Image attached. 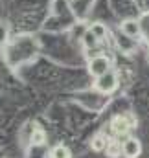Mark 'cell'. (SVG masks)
Returning <instances> with one entry per match:
<instances>
[{
  "instance_id": "cell-14",
  "label": "cell",
  "mask_w": 149,
  "mask_h": 158,
  "mask_svg": "<svg viewBox=\"0 0 149 158\" xmlns=\"http://www.w3.org/2000/svg\"><path fill=\"white\" fill-rule=\"evenodd\" d=\"M138 20H140V26H142V37L149 42V13H144Z\"/></svg>"
},
{
  "instance_id": "cell-15",
  "label": "cell",
  "mask_w": 149,
  "mask_h": 158,
  "mask_svg": "<svg viewBox=\"0 0 149 158\" xmlns=\"http://www.w3.org/2000/svg\"><path fill=\"white\" fill-rule=\"evenodd\" d=\"M7 37H9V28L6 22H0V48L7 42Z\"/></svg>"
},
{
  "instance_id": "cell-12",
  "label": "cell",
  "mask_w": 149,
  "mask_h": 158,
  "mask_svg": "<svg viewBox=\"0 0 149 158\" xmlns=\"http://www.w3.org/2000/svg\"><path fill=\"white\" fill-rule=\"evenodd\" d=\"M50 158H72V155H70V151H68L66 145L59 143V145H55V147L50 151Z\"/></svg>"
},
{
  "instance_id": "cell-5",
  "label": "cell",
  "mask_w": 149,
  "mask_h": 158,
  "mask_svg": "<svg viewBox=\"0 0 149 158\" xmlns=\"http://www.w3.org/2000/svg\"><path fill=\"white\" fill-rule=\"evenodd\" d=\"M92 4H94V0H70V7H72V13L75 15V19L85 20L92 9Z\"/></svg>"
},
{
  "instance_id": "cell-1",
  "label": "cell",
  "mask_w": 149,
  "mask_h": 158,
  "mask_svg": "<svg viewBox=\"0 0 149 158\" xmlns=\"http://www.w3.org/2000/svg\"><path fill=\"white\" fill-rule=\"evenodd\" d=\"M87 70L92 77H100L103 74H107L111 70V59L103 53H98V55H92L88 59V64H87Z\"/></svg>"
},
{
  "instance_id": "cell-6",
  "label": "cell",
  "mask_w": 149,
  "mask_h": 158,
  "mask_svg": "<svg viewBox=\"0 0 149 158\" xmlns=\"http://www.w3.org/2000/svg\"><path fill=\"white\" fill-rule=\"evenodd\" d=\"M121 151H123V156L125 158H136L142 153V143L136 138H127L121 143Z\"/></svg>"
},
{
  "instance_id": "cell-7",
  "label": "cell",
  "mask_w": 149,
  "mask_h": 158,
  "mask_svg": "<svg viewBox=\"0 0 149 158\" xmlns=\"http://www.w3.org/2000/svg\"><path fill=\"white\" fill-rule=\"evenodd\" d=\"M116 44H118V48H120L121 52L131 53V52L136 48V39H131V37H127V35L120 33V35L116 37Z\"/></svg>"
},
{
  "instance_id": "cell-2",
  "label": "cell",
  "mask_w": 149,
  "mask_h": 158,
  "mask_svg": "<svg viewBox=\"0 0 149 158\" xmlns=\"http://www.w3.org/2000/svg\"><path fill=\"white\" fill-rule=\"evenodd\" d=\"M133 125H134V118H131L127 114H118L111 119V131L116 138L127 136L129 131L133 129Z\"/></svg>"
},
{
  "instance_id": "cell-4",
  "label": "cell",
  "mask_w": 149,
  "mask_h": 158,
  "mask_svg": "<svg viewBox=\"0 0 149 158\" xmlns=\"http://www.w3.org/2000/svg\"><path fill=\"white\" fill-rule=\"evenodd\" d=\"M120 33L131 37V39H136L142 35V26H140V20L136 19H125L121 24H120Z\"/></svg>"
},
{
  "instance_id": "cell-8",
  "label": "cell",
  "mask_w": 149,
  "mask_h": 158,
  "mask_svg": "<svg viewBox=\"0 0 149 158\" xmlns=\"http://www.w3.org/2000/svg\"><path fill=\"white\" fill-rule=\"evenodd\" d=\"M109 138H105L103 134H98V136H94L92 138V142H90V147H92V151H96V153H101V151H105L107 149V145H109Z\"/></svg>"
},
{
  "instance_id": "cell-11",
  "label": "cell",
  "mask_w": 149,
  "mask_h": 158,
  "mask_svg": "<svg viewBox=\"0 0 149 158\" xmlns=\"http://www.w3.org/2000/svg\"><path fill=\"white\" fill-rule=\"evenodd\" d=\"M105 153H107V156H111V158L121 156V155H123V151H121V142L111 140L109 145H107V149H105Z\"/></svg>"
},
{
  "instance_id": "cell-9",
  "label": "cell",
  "mask_w": 149,
  "mask_h": 158,
  "mask_svg": "<svg viewBox=\"0 0 149 158\" xmlns=\"http://www.w3.org/2000/svg\"><path fill=\"white\" fill-rule=\"evenodd\" d=\"M88 30L98 37L100 40H105L107 39V35H109V30H107V26L105 24H101V22H94V24H90L88 26Z\"/></svg>"
},
{
  "instance_id": "cell-3",
  "label": "cell",
  "mask_w": 149,
  "mask_h": 158,
  "mask_svg": "<svg viewBox=\"0 0 149 158\" xmlns=\"http://www.w3.org/2000/svg\"><path fill=\"white\" fill-rule=\"evenodd\" d=\"M94 88L96 90H100L101 94H111L114 92L116 88H118V76L109 70L107 74H103V76H100V77H94Z\"/></svg>"
},
{
  "instance_id": "cell-10",
  "label": "cell",
  "mask_w": 149,
  "mask_h": 158,
  "mask_svg": "<svg viewBox=\"0 0 149 158\" xmlns=\"http://www.w3.org/2000/svg\"><path fill=\"white\" fill-rule=\"evenodd\" d=\"M81 40H83V46H85L87 50H92V48H96V46L101 42V40L98 39V37H96L88 28H87V31H85V35H83V39H81Z\"/></svg>"
},
{
  "instance_id": "cell-13",
  "label": "cell",
  "mask_w": 149,
  "mask_h": 158,
  "mask_svg": "<svg viewBox=\"0 0 149 158\" xmlns=\"http://www.w3.org/2000/svg\"><path fill=\"white\" fill-rule=\"evenodd\" d=\"M44 142H46V132L42 131V129H33V132H32V145H44Z\"/></svg>"
}]
</instances>
